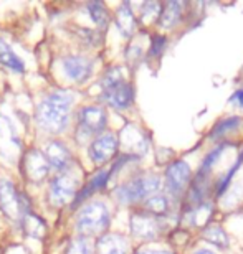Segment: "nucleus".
<instances>
[{"label": "nucleus", "mask_w": 243, "mask_h": 254, "mask_svg": "<svg viewBox=\"0 0 243 254\" xmlns=\"http://www.w3.org/2000/svg\"><path fill=\"white\" fill-rule=\"evenodd\" d=\"M118 149H119L118 135L113 134V132H108V134L98 135L91 142V145L88 149V155L94 164L103 165L118 154Z\"/></svg>", "instance_id": "nucleus-10"}, {"label": "nucleus", "mask_w": 243, "mask_h": 254, "mask_svg": "<svg viewBox=\"0 0 243 254\" xmlns=\"http://www.w3.org/2000/svg\"><path fill=\"white\" fill-rule=\"evenodd\" d=\"M0 254H2V253H0Z\"/></svg>", "instance_id": "nucleus-34"}, {"label": "nucleus", "mask_w": 243, "mask_h": 254, "mask_svg": "<svg viewBox=\"0 0 243 254\" xmlns=\"http://www.w3.org/2000/svg\"><path fill=\"white\" fill-rule=\"evenodd\" d=\"M195 254H214V253L209 250H199V251H195Z\"/></svg>", "instance_id": "nucleus-33"}, {"label": "nucleus", "mask_w": 243, "mask_h": 254, "mask_svg": "<svg viewBox=\"0 0 243 254\" xmlns=\"http://www.w3.org/2000/svg\"><path fill=\"white\" fill-rule=\"evenodd\" d=\"M103 99L114 109H128L134 101V91L126 83L119 68H109L101 79Z\"/></svg>", "instance_id": "nucleus-2"}, {"label": "nucleus", "mask_w": 243, "mask_h": 254, "mask_svg": "<svg viewBox=\"0 0 243 254\" xmlns=\"http://www.w3.org/2000/svg\"><path fill=\"white\" fill-rule=\"evenodd\" d=\"M109 180H111L109 170H101V172H98V174H96L93 179H91L88 184H86L83 189L78 191V195H77V198H75V201H73V206H77V205H80V203H83L86 198L93 195L94 191L101 190L106 184H108Z\"/></svg>", "instance_id": "nucleus-16"}, {"label": "nucleus", "mask_w": 243, "mask_h": 254, "mask_svg": "<svg viewBox=\"0 0 243 254\" xmlns=\"http://www.w3.org/2000/svg\"><path fill=\"white\" fill-rule=\"evenodd\" d=\"M0 64L7 66L15 73H23L25 71V63L22 62V58L17 57L13 50L10 48V45L3 42L2 38H0Z\"/></svg>", "instance_id": "nucleus-19"}, {"label": "nucleus", "mask_w": 243, "mask_h": 254, "mask_svg": "<svg viewBox=\"0 0 243 254\" xmlns=\"http://www.w3.org/2000/svg\"><path fill=\"white\" fill-rule=\"evenodd\" d=\"M161 187V179L158 175L146 174L138 175L124 182L123 185L118 187L114 191L116 200L123 205H133V203L148 200L149 196H153L158 193Z\"/></svg>", "instance_id": "nucleus-3"}, {"label": "nucleus", "mask_w": 243, "mask_h": 254, "mask_svg": "<svg viewBox=\"0 0 243 254\" xmlns=\"http://www.w3.org/2000/svg\"><path fill=\"white\" fill-rule=\"evenodd\" d=\"M45 157H47V160H48V165L60 172L67 170L70 164H72V154H70V150L67 149V145L58 140L50 142L47 145Z\"/></svg>", "instance_id": "nucleus-14"}, {"label": "nucleus", "mask_w": 243, "mask_h": 254, "mask_svg": "<svg viewBox=\"0 0 243 254\" xmlns=\"http://www.w3.org/2000/svg\"><path fill=\"white\" fill-rule=\"evenodd\" d=\"M27 196L20 195L10 180H0V210L10 220H17L28 213Z\"/></svg>", "instance_id": "nucleus-6"}, {"label": "nucleus", "mask_w": 243, "mask_h": 254, "mask_svg": "<svg viewBox=\"0 0 243 254\" xmlns=\"http://www.w3.org/2000/svg\"><path fill=\"white\" fill-rule=\"evenodd\" d=\"M225 147H227V144H222V145H219V147H215V149L212 150L210 154L205 157L204 162H202V165H200V169H199V174H202V175H210L212 167H214V165L217 164V162H219L220 155H222V152H224Z\"/></svg>", "instance_id": "nucleus-26"}, {"label": "nucleus", "mask_w": 243, "mask_h": 254, "mask_svg": "<svg viewBox=\"0 0 243 254\" xmlns=\"http://www.w3.org/2000/svg\"><path fill=\"white\" fill-rule=\"evenodd\" d=\"M20 152V140L13 126L7 118L0 114V157L5 160L15 162Z\"/></svg>", "instance_id": "nucleus-11"}, {"label": "nucleus", "mask_w": 243, "mask_h": 254, "mask_svg": "<svg viewBox=\"0 0 243 254\" xmlns=\"http://www.w3.org/2000/svg\"><path fill=\"white\" fill-rule=\"evenodd\" d=\"M121 134H123L121 135V142H124V144L134 152V155L144 154L146 149H148V139H146L144 134H141L134 126H126Z\"/></svg>", "instance_id": "nucleus-17"}, {"label": "nucleus", "mask_w": 243, "mask_h": 254, "mask_svg": "<svg viewBox=\"0 0 243 254\" xmlns=\"http://www.w3.org/2000/svg\"><path fill=\"white\" fill-rule=\"evenodd\" d=\"M161 10H162L161 3H158V2H148L143 7V20H144V22H148V20H149V23H151L153 20L159 18Z\"/></svg>", "instance_id": "nucleus-29"}, {"label": "nucleus", "mask_w": 243, "mask_h": 254, "mask_svg": "<svg viewBox=\"0 0 243 254\" xmlns=\"http://www.w3.org/2000/svg\"><path fill=\"white\" fill-rule=\"evenodd\" d=\"M182 8L184 5L180 2H167L162 5L161 15H159V23L164 28H172L177 25L182 18Z\"/></svg>", "instance_id": "nucleus-18"}, {"label": "nucleus", "mask_w": 243, "mask_h": 254, "mask_svg": "<svg viewBox=\"0 0 243 254\" xmlns=\"http://www.w3.org/2000/svg\"><path fill=\"white\" fill-rule=\"evenodd\" d=\"M164 231L161 216L151 215L148 211L134 213L131 218V233L141 241H154Z\"/></svg>", "instance_id": "nucleus-8"}, {"label": "nucleus", "mask_w": 243, "mask_h": 254, "mask_svg": "<svg viewBox=\"0 0 243 254\" xmlns=\"http://www.w3.org/2000/svg\"><path fill=\"white\" fill-rule=\"evenodd\" d=\"M165 42H167L165 37H162V35H154L153 42H151V48H149V57L159 58L165 48Z\"/></svg>", "instance_id": "nucleus-30"}, {"label": "nucleus", "mask_w": 243, "mask_h": 254, "mask_svg": "<svg viewBox=\"0 0 243 254\" xmlns=\"http://www.w3.org/2000/svg\"><path fill=\"white\" fill-rule=\"evenodd\" d=\"M108 118H106V111L103 108H96V106H86L80 111L78 114V130L77 139L81 144L91 135L99 134L106 127Z\"/></svg>", "instance_id": "nucleus-5"}, {"label": "nucleus", "mask_w": 243, "mask_h": 254, "mask_svg": "<svg viewBox=\"0 0 243 254\" xmlns=\"http://www.w3.org/2000/svg\"><path fill=\"white\" fill-rule=\"evenodd\" d=\"M190 167L184 160H175L165 170V189L174 198H179L187 191L190 184Z\"/></svg>", "instance_id": "nucleus-9"}, {"label": "nucleus", "mask_w": 243, "mask_h": 254, "mask_svg": "<svg viewBox=\"0 0 243 254\" xmlns=\"http://www.w3.org/2000/svg\"><path fill=\"white\" fill-rule=\"evenodd\" d=\"M63 71L70 79L77 81V83H84L93 73V62L86 57H77V55H70L63 58Z\"/></svg>", "instance_id": "nucleus-13"}, {"label": "nucleus", "mask_w": 243, "mask_h": 254, "mask_svg": "<svg viewBox=\"0 0 243 254\" xmlns=\"http://www.w3.org/2000/svg\"><path fill=\"white\" fill-rule=\"evenodd\" d=\"M22 225H23L25 233H27L28 236L40 240V238L45 235V221L40 216L33 215L32 211H28V213H25V215H23Z\"/></svg>", "instance_id": "nucleus-21"}, {"label": "nucleus", "mask_w": 243, "mask_h": 254, "mask_svg": "<svg viewBox=\"0 0 243 254\" xmlns=\"http://www.w3.org/2000/svg\"><path fill=\"white\" fill-rule=\"evenodd\" d=\"M72 104L73 94L70 91L60 89L57 93L47 96L38 104L37 114H35L38 127L47 132H52V134H58L63 129H67Z\"/></svg>", "instance_id": "nucleus-1"}, {"label": "nucleus", "mask_w": 243, "mask_h": 254, "mask_svg": "<svg viewBox=\"0 0 243 254\" xmlns=\"http://www.w3.org/2000/svg\"><path fill=\"white\" fill-rule=\"evenodd\" d=\"M202 236L205 238V241H209L219 248L229 246V236H227V233L222 230V226H219V225H209L207 228H204Z\"/></svg>", "instance_id": "nucleus-23"}, {"label": "nucleus", "mask_w": 243, "mask_h": 254, "mask_svg": "<svg viewBox=\"0 0 243 254\" xmlns=\"http://www.w3.org/2000/svg\"><path fill=\"white\" fill-rule=\"evenodd\" d=\"M243 164V154L239 157V159H237V162H235V164L234 165H232V169L229 170V172H227V174L224 175V177H222V179H220V182H219V184H217V193H219V195H222V193H224L227 189H229V184H230V180L232 179H234V175H235V172L237 170H239V167Z\"/></svg>", "instance_id": "nucleus-28"}, {"label": "nucleus", "mask_w": 243, "mask_h": 254, "mask_svg": "<svg viewBox=\"0 0 243 254\" xmlns=\"http://www.w3.org/2000/svg\"><path fill=\"white\" fill-rule=\"evenodd\" d=\"M138 254H172L169 251H154V250H146V251H139Z\"/></svg>", "instance_id": "nucleus-32"}, {"label": "nucleus", "mask_w": 243, "mask_h": 254, "mask_svg": "<svg viewBox=\"0 0 243 254\" xmlns=\"http://www.w3.org/2000/svg\"><path fill=\"white\" fill-rule=\"evenodd\" d=\"M242 124H243V119L237 118V116H234V118L222 119L214 126V129L210 130L209 137H210V139H219V137L229 134V132H232V130H237Z\"/></svg>", "instance_id": "nucleus-22"}, {"label": "nucleus", "mask_w": 243, "mask_h": 254, "mask_svg": "<svg viewBox=\"0 0 243 254\" xmlns=\"http://www.w3.org/2000/svg\"><path fill=\"white\" fill-rule=\"evenodd\" d=\"M109 221V208L103 201H91L80 210L77 216V230L84 238L98 236L108 230Z\"/></svg>", "instance_id": "nucleus-4"}, {"label": "nucleus", "mask_w": 243, "mask_h": 254, "mask_svg": "<svg viewBox=\"0 0 243 254\" xmlns=\"http://www.w3.org/2000/svg\"><path fill=\"white\" fill-rule=\"evenodd\" d=\"M230 101H232V103H239L240 108H243V89L237 91V93L230 98Z\"/></svg>", "instance_id": "nucleus-31"}, {"label": "nucleus", "mask_w": 243, "mask_h": 254, "mask_svg": "<svg viewBox=\"0 0 243 254\" xmlns=\"http://www.w3.org/2000/svg\"><path fill=\"white\" fill-rule=\"evenodd\" d=\"M116 23H118V28H119V32L123 33V37H131V35H133L136 18H134L133 10H131V5L128 2L119 7L118 13H116Z\"/></svg>", "instance_id": "nucleus-20"}, {"label": "nucleus", "mask_w": 243, "mask_h": 254, "mask_svg": "<svg viewBox=\"0 0 243 254\" xmlns=\"http://www.w3.org/2000/svg\"><path fill=\"white\" fill-rule=\"evenodd\" d=\"M88 12L91 15V18H93V22L99 27V30H104L108 27L109 15H108V10L104 7V3H101V2L88 3Z\"/></svg>", "instance_id": "nucleus-24"}, {"label": "nucleus", "mask_w": 243, "mask_h": 254, "mask_svg": "<svg viewBox=\"0 0 243 254\" xmlns=\"http://www.w3.org/2000/svg\"><path fill=\"white\" fill-rule=\"evenodd\" d=\"M78 195V182L72 175L60 174L55 177L48 189V201L52 206H65Z\"/></svg>", "instance_id": "nucleus-7"}, {"label": "nucleus", "mask_w": 243, "mask_h": 254, "mask_svg": "<svg viewBox=\"0 0 243 254\" xmlns=\"http://www.w3.org/2000/svg\"><path fill=\"white\" fill-rule=\"evenodd\" d=\"M98 254H128V243L121 235H104L96 243Z\"/></svg>", "instance_id": "nucleus-15"}, {"label": "nucleus", "mask_w": 243, "mask_h": 254, "mask_svg": "<svg viewBox=\"0 0 243 254\" xmlns=\"http://www.w3.org/2000/svg\"><path fill=\"white\" fill-rule=\"evenodd\" d=\"M67 254H93V246L88 241V238L80 236L70 243Z\"/></svg>", "instance_id": "nucleus-27"}, {"label": "nucleus", "mask_w": 243, "mask_h": 254, "mask_svg": "<svg viewBox=\"0 0 243 254\" xmlns=\"http://www.w3.org/2000/svg\"><path fill=\"white\" fill-rule=\"evenodd\" d=\"M23 170L30 182L40 184V182L47 177L50 170L48 160L43 152H40L37 149H32L30 152H27V155H25V159H23Z\"/></svg>", "instance_id": "nucleus-12"}, {"label": "nucleus", "mask_w": 243, "mask_h": 254, "mask_svg": "<svg viewBox=\"0 0 243 254\" xmlns=\"http://www.w3.org/2000/svg\"><path fill=\"white\" fill-rule=\"evenodd\" d=\"M146 208L148 213L156 216H162L169 211V198L165 195H153L146 200Z\"/></svg>", "instance_id": "nucleus-25"}]
</instances>
